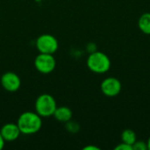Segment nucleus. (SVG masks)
<instances>
[{
	"instance_id": "nucleus-1",
	"label": "nucleus",
	"mask_w": 150,
	"mask_h": 150,
	"mask_svg": "<svg viewBox=\"0 0 150 150\" xmlns=\"http://www.w3.org/2000/svg\"><path fill=\"white\" fill-rule=\"evenodd\" d=\"M17 125L21 134H33L39 132L41 128V117L37 112H25L18 117Z\"/></svg>"
},
{
	"instance_id": "nucleus-2",
	"label": "nucleus",
	"mask_w": 150,
	"mask_h": 150,
	"mask_svg": "<svg viewBox=\"0 0 150 150\" xmlns=\"http://www.w3.org/2000/svg\"><path fill=\"white\" fill-rule=\"evenodd\" d=\"M87 66L92 72L102 74L110 69L111 61L105 54L99 51H93L87 59Z\"/></svg>"
},
{
	"instance_id": "nucleus-3",
	"label": "nucleus",
	"mask_w": 150,
	"mask_h": 150,
	"mask_svg": "<svg viewBox=\"0 0 150 150\" xmlns=\"http://www.w3.org/2000/svg\"><path fill=\"white\" fill-rule=\"evenodd\" d=\"M56 107L57 105L54 97L47 93L39 96L35 101L36 112L41 118H47L53 116Z\"/></svg>"
},
{
	"instance_id": "nucleus-4",
	"label": "nucleus",
	"mask_w": 150,
	"mask_h": 150,
	"mask_svg": "<svg viewBox=\"0 0 150 150\" xmlns=\"http://www.w3.org/2000/svg\"><path fill=\"white\" fill-rule=\"evenodd\" d=\"M57 39L51 34H42L36 40V47L40 53L54 54L58 49Z\"/></svg>"
},
{
	"instance_id": "nucleus-5",
	"label": "nucleus",
	"mask_w": 150,
	"mask_h": 150,
	"mask_svg": "<svg viewBox=\"0 0 150 150\" xmlns=\"http://www.w3.org/2000/svg\"><path fill=\"white\" fill-rule=\"evenodd\" d=\"M34 66L39 72L42 74H49L54 69L56 62L53 54L40 53L35 58Z\"/></svg>"
},
{
	"instance_id": "nucleus-6",
	"label": "nucleus",
	"mask_w": 150,
	"mask_h": 150,
	"mask_svg": "<svg viewBox=\"0 0 150 150\" xmlns=\"http://www.w3.org/2000/svg\"><path fill=\"white\" fill-rule=\"evenodd\" d=\"M101 91L106 97H116L121 91V83L115 77H107L101 83Z\"/></svg>"
},
{
	"instance_id": "nucleus-7",
	"label": "nucleus",
	"mask_w": 150,
	"mask_h": 150,
	"mask_svg": "<svg viewBox=\"0 0 150 150\" xmlns=\"http://www.w3.org/2000/svg\"><path fill=\"white\" fill-rule=\"evenodd\" d=\"M1 84L3 88L10 92L17 91L21 85V80L19 76L14 72H5L1 77Z\"/></svg>"
},
{
	"instance_id": "nucleus-8",
	"label": "nucleus",
	"mask_w": 150,
	"mask_h": 150,
	"mask_svg": "<svg viewBox=\"0 0 150 150\" xmlns=\"http://www.w3.org/2000/svg\"><path fill=\"white\" fill-rule=\"evenodd\" d=\"M0 132L5 142L15 141L19 137L21 134L18 125L14 123H7L4 125L3 127L0 129Z\"/></svg>"
},
{
	"instance_id": "nucleus-9",
	"label": "nucleus",
	"mask_w": 150,
	"mask_h": 150,
	"mask_svg": "<svg viewBox=\"0 0 150 150\" xmlns=\"http://www.w3.org/2000/svg\"><path fill=\"white\" fill-rule=\"evenodd\" d=\"M53 116L60 122H68L72 118V111L67 106L56 107Z\"/></svg>"
},
{
	"instance_id": "nucleus-10",
	"label": "nucleus",
	"mask_w": 150,
	"mask_h": 150,
	"mask_svg": "<svg viewBox=\"0 0 150 150\" xmlns=\"http://www.w3.org/2000/svg\"><path fill=\"white\" fill-rule=\"evenodd\" d=\"M138 25L140 30L145 33V34H150V13L146 12L143 13L138 21Z\"/></svg>"
},
{
	"instance_id": "nucleus-11",
	"label": "nucleus",
	"mask_w": 150,
	"mask_h": 150,
	"mask_svg": "<svg viewBox=\"0 0 150 150\" xmlns=\"http://www.w3.org/2000/svg\"><path fill=\"white\" fill-rule=\"evenodd\" d=\"M121 140L125 143H127L129 145H133L137 141L136 134L132 129H126L123 131V133L121 134Z\"/></svg>"
},
{
	"instance_id": "nucleus-12",
	"label": "nucleus",
	"mask_w": 150,
	"mask_h": 150,
	"mask_svg": "<svg viewBox=\"0 0 150 150\" xmlns=\"http://www.w3.org/2000/svg\"><path fill=\"white\" fill-rule=\"evenodd\" d=\"M133 150H147L148 149V144L145 142L142 141H136L132 145Z\"/></svg>"
},
{
	"instance_id": "nucleus-13",
	"label": "nucleus",
	"mask_w": 150,
	"mask_h": 150,
	"mask_svg": "<svg viewBox=\"0 0 150 150\" xmlns=\"http://www.w3.org/2000/svg\"><path fill=\"white\" fill-rule=\"evenodd\" d=\"M66 128L68 129V131L71 132V133H76L79 130V125L76 122L74 121H68L66 122Z\"/></svg>"
},
{
	"instance_id": "nucleus-14",
	"label": "nucleus",
	"mask_w": 150,
	"mask_h": 150,
	"mask_svg": "<svg viewBox=\"0 0 150 150\" xmlns=\"http://www.w3.org/2000/svg\"><path fill=\"white\" fill-rule=\"evenodd\" d=\"M115 150H133V148H132V145H129L127 143H120L119 144L118 146H116L114 148Z\"/></svg>"
},
{
	"instance_id": "nucleus-15",
	"label": "nucleus",
	"mask_w": 150,
	"mask_h": 150,
	"mask_svg": "<svg viewBox=\"0 0 150 150\" xmlns=\"http://www.w3.org/2000/svg\"><path fill=\"white\" fill-rule=\"evenodd\" d=\"M4 139L3 138V136H2V134H1V132H0V150H2L4 149Z\"/></svg>"
},
{
	"instance_id": "nucleus-16",
	"label": "nucleus",
	"mask_w": 150,
	"mask_h": 150,
	"mask_svg": "<svg viewBox=\"0 0 150 150\" xmlns=\"http://www.w3.org/2000/svg\"><path fill=\"white\" fill-rule=\"evenodd\" d=\"M83 150H99V148L96 146H86L83 148Z\"/></svg>"
},
{
	"instance_id": "nucleus-17",
	"label": "nucleus",
	"mask_w": 150,
	"mask_h": 150,
	"mask_svg": "<svg viewBox=\"0 0 150 150\" xmlns=\"http://www.w3.org/2000/svg\"><path fill=\"white\" fill-rule=\"evenodd\" d=\"M147 144H148V149L150 150V137L149 138V141H148Z\"/></svg>"
}]
</instances>
